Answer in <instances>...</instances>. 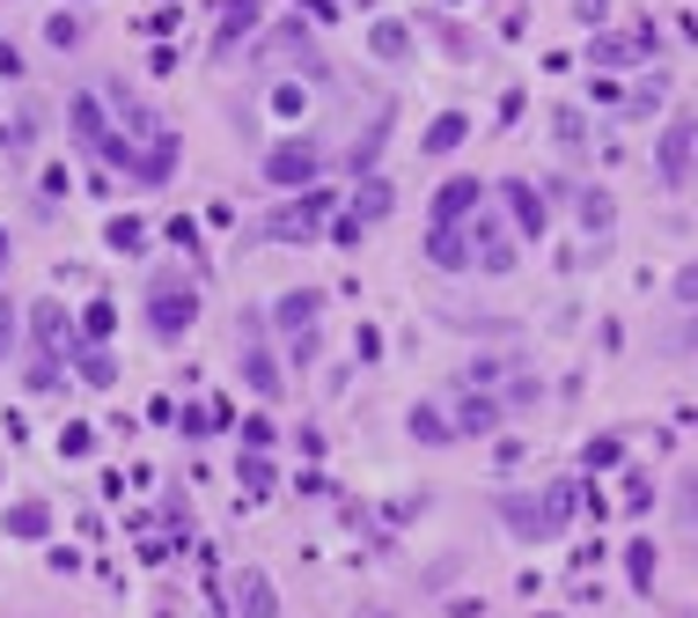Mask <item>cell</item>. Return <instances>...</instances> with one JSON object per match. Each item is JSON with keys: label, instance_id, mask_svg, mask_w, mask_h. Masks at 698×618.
<instances>
[{"label": "cell", "instance_id": "37", "mask_svg": "<svg viewBox=\"0 0 698 618\" xmlns=\"http://www.w3.org/2000/svg\"><path fill=\"white\" fill-rule=\"evenodd\" d=\"M331 244L353 250V244H361V222H353V214H331Z\"/></svg>", "mask_w": 698, "mask_h": 618}, {"label": "cell", "instance_id": "42", "mask_svg": "<svg viewBox=\"0 0 698 618\" xmlns=\"http://www.w3.org/2000/svg\"><path fill=\"white\" fill-rule=\"evenodd\" d=\"M0 471H8V464H0Z\"/></svg>", "mask_w": 698, "mask_h": 618}, {"label": "cell", "instance_id": "5", "mask_svg": "<svg viewBox=\"0 0 698 618\" xmlns=\"http://www.w3.org/2000/svg\"><path fill=\"white\" fill-rule=\"evenodd\" d=\"M324 222H331V192H302V206H280L266 222V244H316Z\"/></svg>", "mask_w": 698, "mask_h": 618}, {"label": "cell", "instance_id": "16", "mask_svg": "<svg viewBox=\"0 0 698 618\" xmlns=\"http://www.w3.org/2000/svg\"><path fill=\"white\" fill-rule=\"evenodd\" d=\"M463 141H471V119H463V111H441V119L419 133V155H427V162H441V155H457Z\"/></svg>", "mask_w": 698, "mask_h": 618}, {"label": "cell", "instance_id": "15", "mask_svg": "<svg viewBox=\"0 0 698 618\" xmlns=\"http://www.w3.org/2000/svg\"><path fill=\"white\" fill-rule=\"evenodd\" d=\"M177 162H184V148H177V133H162V141H147V148H140L133 184H147V192H155V184H169V170H177Z\"/></svg>", "mask_w": 698, "mask_h": 618}, {"label": "cell", "instance_id": "41", "mask_svg": "<svg viewBox=\"0 0 698 618\" xmlns=\"http://www.w3.org/2000/svg\"><path fill=\"white\" fill-rule=\"evenodd\" d=\"M0 266H8V236H0Z\"/></svg>", "mask_w": 698, "mask_h": 618}, {"label": "cell", "instance_id": "40", "mask_svg": "<svg viewBox=\"0 0 698 618\" xmlns=\"http://www.w3.org/2000/svg\"><path fill=\"white\" fill-rule=\"evenodd\" d=\"M15 75H23V52H15V45H0V81H15Z\"/></svg>", "mask_w": 698, "mask_h": 618}, {"label": "cell", "instance_id": "13", "mask_svg": "<svg viewBox=\"0 0 698 618\" xmlns=\"http://www.w3.org/2000/svg\"><path fill=\"white\" fill-rule=\"evenodd\" d=\"M427 266L471 272V222H463V228H427Z\"/></svg>", "mask_w": 698, "mask_h": 618}, {"label": "cell", "instance_id": "12", "mask_svg": "<svg viewBox=\"0 0 698 618\" xmlns=\"http://www.w3.org/2000/svg\"><path fill=\"white\" fill-rule=\"evenodd\" d=\"M236 369H243V383H250V391H258V397H280V391H288V375H280V361H272V347H258V339H250V347L236 353Z\"/></svg>", "mask_w": 698, "mask_h": 618}, {"label": "cell", "instance_id": "34", "mask_svg": "<svg viewBox=\"0 0 698 618\" xmlns=\"http://www.w3.org/2000/svg\"><path fill=\"white\" fill-rule=\"evenodd\" d=\"M0 361H15V302L0 295Z\"/></svg>", "mask_w": 698, "mask_h": 618}, {"label": "cell", "instance_id": "29", "mask_svg": "<svg viewBox=\"0 0 698 618\" xmlns=\"http://www.w3.org/2000/svg\"><path fill=\"white\" fill-rule=\"evenodd\" d=\"M45 45H52V52L81 45V15H45Z\"/></svg>", "mask_w": 698, "mask_h": 618}, {"label": "cell", "instance_id": "33", "mask_svg": "<svg viewBox=\"0 0 698 618\" xmlns=\"http://www.w3.org/2000/svg\"><path fill=\"white\" fill-rule=\"evenodd\" d=\"M272 111H280V119H302V111H309V97H302V89H288V81H280V89H272Z\"/></svg>", "mask_w": 698, "mask_h": 618}, {"label": "cell", "instance_id": "39", "mask_svg": "<svg viewBox=\"0 0 698 618\" xmlns=\"http://www.w3.org/2000/svg\"><path fill=\"white\" fill-rule=\"evenodd\" d=\"M236 471H243V479H250V486H272V464H266V457H243Z\"/></svg>", "mask_w": 698, "mask_h": 618}, {"label": "cell", "instance_id": "2", "mask_svg": "<svg viewBox=\"0 0 698 618\" xmlns=\"http://www.w3.org/2000/svg\"><path fill=\"white\" fill-rule=\"evenodd\" d=\"M30 353H37L45 369H67L74 353H81V324H74L59 302H30Z\"/></svg>", "mask_w": 698, "mask_h": 618}, {"label": "cell", "instance_id": "31", "mask_svg": "<svg viewBox=\"0 0 698 618\" xmlns=\"http://www.w3.org/2000/svg\"><path fill=\"white\" fill-rule=\"evenodd\" d=\"M662 97H669V81H662V75H648V89L632 97V119H648V111H662Z\"/></svg>", "mask_w": 698, "mask_h": 618}, {"label": "cell", "instance_id": "25", "mask_svg": "<svg viewBox=\"0 0 698 618\" xmlns=\"http://www.w3.org/2000/svg\"><path fill=\"white\" fill-rule=\"evenodd\" d=\"M111 332H119V310H111V302H89V310H81V347H103V339H111Z\"/></svg>", "mask_w": 698, "mask_h": 618}, {"label": "cell", "instance_id": "20", "mask_svg": "<svg viewBox=\"0 0 698 618\" xmlns=\"http://www.w3.org/2000/svg\"><path fill=\"white\" fill-rule=\"evenodd\" d=\"M74 375H81L89 391H111V383H119V353L111 347H81L74 353Z\"/></svg>", "mask_w": 698, "mask_h": 618}, {"label": "cell", "instance_id": "30", "mask_svg": "<svg viewBox=\"0 0 698 618\" xmlns=\"http://www.w3.org/2000/svg\"><path fill=\"white\" fill-rule=\"evenodd\" d=\"M618 457H626V442H618V435H596V442L581 449V464H588V471H603V464H618Z\"/></svg>", "mask_w": 698, "mask_h": 618}, {"label": "cell", "instance_id": "7", "mask_svg": "<svg viewBox=\"0 0 698 618\" xmlns=\"http://www.w3.org/2000/svg\"><path fill=\"white\" fill-rule=\"evenodd\" d=\"M471 266L479 272H515V228H500L493 214H471Z\"/></svg>", "mask_w": 698, "mask_h": 618}, {"label": "cell", "instance_id": "9", "mask_svg": "<svg viewBox=\"0 0 698 618\" xmlns=\"http://www.w3.org/2000/svg\"><path fill=\"white\" fill-rule=\"evenodd\" d=\"M500 199H507V222H515V236H544V192H537L530 177H507L500 184Z\"/></svg>", "mask_w": 698, "mask_h": 618}, {"label": "cell", "instance_id": "35", "mask_svg": "<svg viewBox=\"0 0 698 618\" xmlns=\"http://www.w3.org/2000/svg\"><path fill=\"white\" fill-rule=\"evenodd\" d=\"M626 568H632V582L648 589V582H654V552H648V544H632V552H626Z\"/></svg>", "mask_w": 698, "mask_h": 618}, {"label": "cell", "instance_id": "4", "mask_svg": "<svg viewBox=\"0 0 698 618\" xmlns=\"http://www.w3.org/2000/svg\"><path fill=\"white\" fill-rule=\"evenodd\" d=\"M266 184L272 192H316V170H324V155H316V141H280V148H266Z\"/></svg>", "mask_w": 698, "mask_h": 618}, {"label": "cell", "instance_id": "28", "mask_svg": "<svg viewBox=\"0 0 698 618\" xmlns=\"http://www.w3.org/2000/svg\"><path fill=\"white\" fill-rule=\"evenodd\" d=\"M37 119H45V111H15V125L0 133V148H8V155H23L30 141H37Z\"/></svg>", "mask_w": 698, "mask_h": 618}, {"label": "cell", "instance_id": "36", "mask_svg": "<svg viewBox=\"0 0 698 618\" xmlns=\"http://www.w3.org/2000/svg\"><path fill=\"white\" fill-rule=\"evenodd\" d=\"M603 15H610V0H574V23H581V30H596Z\"/></svg>", "mask_w": 698, "mask_h": 618}, {"label": "cell", "instance_id": "17", "mask_svg": "<svg viewBox=\"0 0 698 618\" xmlns=\"http://www.w3.org/2000/svg\"><path fill=\"white\" fill-rule=\"evenodd\" d=\"M0 530H8V538H23V544L52 538V501H15V508L0 516Z\"/></svg>", "mask_w": 698, "mask_h": 618}, {"label": "cell", "instance_id": "18", "mask_svg": "<svg viewBox=\"0 0 698 618\" xmlns=\"http://www.w3.org/2000/svg\"><path fill=\"white\" fill-rule=\"evenodd\" d=\"M368 52H375L383 67H405V59H412V23H397V15H383V23L368 30Z\"/></svg>", "mask_w": 698, "mask_h": 618}, {"label": "cell", "instance_id": "32", "mask_svg": "<svg viewBox=\"0 0 698 618\" xmlns=\"http://www.w3.org/2000/svg\"><path fill=\"white\" fill-rule=\"evenodd\" d=\"M669 295L684 302V310H698V258H691V266H684V272L669 280Z\"/></svg>", "mask_w": 698, "mask_h": 618}, {"label": "cell", "instance_id": "22", "mask_svg": "<svg viewBox=\"0 0 698 618\" xmlns=\"http://www.w3.org/2000/svg\"><path fill=\"white\" fill-rule=\"evenodd\" d=\"M103 244L119 250V258H140V250H147V222H140V214H111V228H103Z\"/></svg>", "mask_w": 698, "mask_h": 618}, {"label": "cell", "instance_id": "21", "mask_svg": "<svg viewBox=\"0 0 698 618\" xmlns=\"http://www.w3.org/2000/svg\"><path fill=\"white\" fill-rule=\"evenodd\" d=\"M266 52H294V67H324V52H316V37H309L302 23H280V30L266 37Z\"/></svg>", "mask_w": 698, "mask_h": 618}, {"label": "cell", "instance_id": "23", "mask_svg": "<svg viewBox=\"0 0 698 618\" xmlns=\"http://www.w3.org/2000/svg\"><path fill=\"white\" fill-rule=\"evenodd\" d=\"M236 618H272V582L266 574H243L236 582Z\"/></svg>", "mask_w": 698, "mask_h": 618}, {"label": "cell", "instance_id": "1", "mask_svg": "<svg viewBox=\"0 0 698 618\" xmlns=\"http://www.w3.org/2000/svg\"><path fill=\"white\" fill-rule=\"evenodd\" d=\"M192 324H199V280L177 272V266H155L147 272V332H155L162 347H177Z\"/></svg>", "mask_w": 698, "mask_h": 618}, {"label": "cell", "instance_id": "38", "mask_svg": "<svg viewBox=\"0 0 698 618\" xmlns=\"http://www.w3.org/2000/svg\"><path fill=\"white\" fill-rule=\"evenodd\" d=\"M353 347H361V361H375V353H383V332H375V324H361V332H353Z\"/></svg>", "mask_w": 698, "mask_h": 618}, {"label": "cell", "instance_id": "19", "mask_svg": "<svg viewBox=\"0 0 698 618\" xmlns=\"http://www.w3.org/2000/svg\"><path fill=\"white\" fill-rule=\"evenodd\" d=\"M390 206H397V192H390V177H361V192H353V206H346V214H353V222H383Z\"/></svg>", "mask_w": 698, "mask_h": 618}, {"label": "cell", "instance_id": "24", "mask_svg": "<svg viewBox=\"0 0 698 618\" xmlns=\"http://www.w3.org/2000/svg\"><path fill=\"white\" fill-rule=\"evenodd\" d=\"M610 222H618V199L603 192V184L581 192V228H588V236H610Z\"/></svg>", "mask_w": 698, "mask_h": 618}, {"label": "cell", "instance_id": "10", "mask_svg": "<svg viewBox=\"0 0 698 618\" xmlns=\"http://www.w3.org/2000/svg\"><path fill=\"white\" fill-rule=\"evenodd\" d=\"M67 125H74V141H81V148H103V141H111L97 89H74V97H67Z\"/></svg>", "mask_w": 698, "mask_h": 618}, {"label": "cell", "instance_id": "6", "mask_svg": "<svg viewBox=\"0 0 698 618\" xmlns=\"http://www.w3.org/2000/svg\"><path fill=\"white\" fill-rule=\"evenodd\" d=\"M479 206H485V184H479V177H441V184H434V199H427V222H434V228H463Z\"/></svg>", "mask_w": 698, "mask_h": 618}, {"label": "cell", "instance_id": "3", "mask_svg": "<svg viewBox=\"0 0 698 618\" xmlns=\"http://www.w3.org/2000/svg\"><path fill=\"white\" fill-rule=\"evenodd\" d=\"M691 170H698V111H676L662 125V141H654V177L662 184H684Z\"/></svg>", "mask_w": 698, "mask_h": 618}, {"label": "cell", "instance_id": "26", "mask_svg": "<svg viewBox=\"0 0 698 618\" xmlns=\"http://www.w3.org/2000/svg\"><path fill=\"white\" fill-rule=\"evenodd\" d=\"M412 435H419V442H449L457 420H441V405H412Z\"/></svg>", "mask_w": 698, "mask_h": 618}, {"label": "cell", "instance_id": "8", "mask_svg": "<svg viewBox=\"0 0 698 618\" xmlns=\"http://www.w3.org/2000/svg\"><path fill=\"white\" fill-rule=\"evenodd\" d=\"M266 23V0H221V23H214V59H236V45Z\"/></svg>", "mask_w": 698, "mask_h": 618}, {"label": "cell", "instance_id": "14", "mask_svg": "<svg viewBox=\"0 0 698 618\" xmlns=\"http://www.w3.org/2000/svg\"><path fill=\"white\" fill-rule=\"evenodd\" d=\"M500 420H507L500 397H485V391H463L457 397V435H500Z\"/></svg>", "mask_w": 698, "mask_h": 618}, {"label": "cell", "instance_id": "11", "mask_svg": "<svg viewBox=\"0 0 698 618\" xmlns=\"http://www.w3.org/2000/svg\"><path fill=\"white\" fill-rule=\"evenodd\" d=\"M316 310H324V295H316V288H288V295L272 302V324H280L288 339H302V332H316Z\"/></svg>", "mask_w": 698, "mask_h": 618}, {"label": "cell", "instance_id": "27", "mask_svg": "<svg viewBox=\"0 0 698 618\" xmlns=\"http://www.w3.org/2000/svg\"><path fill=\"white\" fill-rule=\"evenodd\" d=\"M588 59H596V67H632V59H640V45H632V37H596V45H588Z\"/></svg>", "mask_w": 698, "mask_h": 618}]
</instances>
